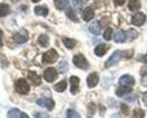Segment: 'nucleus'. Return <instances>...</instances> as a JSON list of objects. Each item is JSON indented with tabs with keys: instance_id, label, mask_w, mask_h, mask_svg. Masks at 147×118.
Instances as JSON below:
<instances>
[{
	"instance_id": "obj_12",
	"label": "nucleus",
	"mask_w": 147,
	"mask_h": 118,
	"mask_svg": "<svg viewBox=\"0 0 147 118\" xmlns=\"http://www.w3.org/2000/svg\"><path fill=\"white\" fill-rule=\"evenodd\" d=\"M108 48H109L108 45H105V44H98V45L95 47L94 53H95V55H97V56H103V55L107 53Z\"/></svg>"
},
{
	"instance_id": "obj_41",
	"label": "nucleus",
	"mask_w": 147,
	"mask_h": 118,
	"mask_svg": "<svg viewBox=\"0 0 147 118\" xmlns=\"http://www.w3.org/2000/svg\"><path fill=\"white\" fill-rule=\"evenodd\" d=\"M113 118H119V115H118V114H115V115H113Z\"/></svg>"
},
{
	"instance_id": "obj_34",
	"label": "nucleus",
	"mask_w": 147,
	"mask_h": 118,
	"mask_svg": "<svg viewBox=\"0 0 147 118\" xmlns=\"http://www.w3.org/2000/svg\"><path fill=\"white\" fill-rule=\"evenodd\" d=\"M121 110H122V113H123V115H126V116H127V115H128V114H129V109H128V107H127V106H126L125 103H122V105H121Z\"/></svg>"
},
{
	"instance_id": "obj_30",
	"label": "nucleus",
	"mask_w": 147,
	"mask_h": 118,
	"mask_svg": "<svg viewBox=\"0 0 147 118\" xmlns=\"http://www.w3.org/2000/svg\"><path fill=\"white\" fill-rule=\"evenodd\" d=\"M73 5L76 10H80L84 7V2L82 0H73Z\"/></svg>"
},
{
	"instance_id": "obj_43",
	"label": "nucleus",
	"mask_w": 147,
	"mask_h": 118,
	"mask_svg": "<svg viewBox=\"0 0 147 118\" xmlns=\"http://www.w3.org/2000/svg\"><path fill=\"white\" fill-rule=\"evenodd\" d=\"M11 1H14V2H17V1H19V0H11Z\"/></svg>"
},
{
	"instance_id": "obj_39",
	"label": "nucleus",
	"mask_w": 147,
	"mask_h": 118,
	"mask_svg": "<svg viewBox=\"0 0 147 118\" xmlns=\"http://www.w3.org/2000/svg\"><path fill=\"white\" fill-rule=\"evenodd\" d=\"M2 37H3V33L0 29V46H2Z\"/></svg>"
},
{
	"instance_id": "obj_27",
	"label": "nucleus",
	"mask_w": 147,
	"mask_h": 118,
	"mask_svg": "<svg viewBox=\"0 0 147 118\" xmlns=\"http://www.w3.org/2000/svg\"><path fill=\"white\" fill-rule=\"evenodd\" d=\"M66 116H67V118H80L79 114L77 111H75L74 109H68L66 113Z\"/></svg>"
},
{
	"instance_id": "obj_21",
	"label": "nucleus",
	"mask_w": 147,
	"mask_h": 118,
	"mask_svg": "<svg viewBox=\"0 0 147 118\" xmlns=\"http://www.w3.org/2000/svg\"><path fill=\"white\" fill-rule=\"evenodd\" d=\"M10 13V8L7 3H0V17H5Z\"/></svg>"
},
{
	"instance_id": "obj_24",
	"label": "nucleus",
	"mask_w": 147,
	"mask_h": 118,
	"mask_svg": "<svg viewBox=\"0 0 147 118\" xmlns=\"http://www.w3.org/2000/svg\"><path fill=\"white\" fill-rule=\"evenodd\" d=\"M38 43L42 47H47L49 45V37L47 35H40L38 37Z\"/></svg>"
},
{
	"instance_id": "obj_36",
	"label": "nucleus",
	"mask_w": 147,
	"mask_h": 118,
	"mask_svg": "<svg viewBox=\"0 0 147 118\" xmlns=\"http://www.w3.org/2000/svg\"><path fill=\"white\" fill-rule=\"evenodd\" d=\"M114 1V3L117 5V6H122L125 2H126V0H113Z\"/></svg>"
},
{
	"instance_id": "obj_6",
	"label": "nucleus",
	"mask_w": 147,
	"mask_h": 118,
	"mask_svg": "<svg viewBox=\"0 0 147 118\" xmlns=\"http://www.w3.org/2000/svg\"><path fill=\"white\" fill-rule=\"evenodd\" d=\"M145 20H146V16H145L143 13H137V14H135V15L132 16L131 23H132L134 25H136V26H142V25L145 23Z\"/></svg>"
},
{
	"instance_id": "obj_19",
	"label": "nucleus",
	"mask_w": 147,
	"mask_h": 118,
	"mask_svg": "<svg viewBox=\"0 0 147 118\" xmlns=\"http://www.w3.org/2000/svg\"><path fill=\"white\" fill-rule=\"evenodd\" d=\"M140 1L139 0H130L129 1V9L131 10V11H137V10H139V8H140Z\"/></svg>"
},
{
	"instance_id": "obj_7",
	"label": "nucleus",
	"mask_w": 147,
	"mask_h": 118,
	"mask_svg": "<svg viewBox=\"0 0 147 118\" xmlns=\"http://www.w3.org/2000/svg\"><path fill=\"white\" fill-rule=\"evenodd\" d=\"M119 82H120V84L122 87H130L131 88L135 84V79L132 78L131 76H129V74H125V76H122L120 78Z\"/></svg>"
},
{
	"instance_id": "obj_3",
	"label": "nucleus",
	"mask_w": 147,
	"mask_h": 118,
	"mask_svg": "<svg viewBox=\"0 0 147 118\" xmlns=\"http://www.w3.org/2000/svg\"><path fill=\"white\" fill-rule=\"evenodd\" d=\"M58 59V53L55 52V50H49L48 52H45L42 56V62L43 63H53Z\"/></svg>"
},
{
	"instance_id": "obj_29",
	"label": "nucleus",
	"mask_w": 147,
	"mask_h": 118,
	"mask_svg": "<svg viewBox=\"0 0 147 118\" xmlns=\"http://www.w3.org/2000/svg\"><path fill=\"white\" fill-rule=\"evenodd\" d=\"M112 34H113V29L111 28V27H108L107 29H105V32H104V34H103V37L105 40H110L112 38Z\"/></svg>"
},
{
	"instance_id": "obj_13",
	"label": "nucleus",
	"mask_w": 147,
	"mask_h": 118,
	"mask_svg": "<svg viewBox=\"0 0 147 118\" xmlns=\"http://www.w3.org/2000/svg\"><path fill=\"white\" fill-rule=\"evenodd\" d=\"M55 6L59 10L69 9V0H55Z\"/></svg>"
},
{
	"instance_id": "obj_26",
	"label": "nucleus",
	"mask_w": 147,
	"mask_h": 118,
	"mask_svg": "<svg viewBox=\"0 0 147 118\" xmlns=\"http://www.w3.org/2000/svg\"><path fill=\"white\" fill-rule=\"evenodd\" d=\"M144 116H145V113L139 108L135 109L132 113V118H144Z\"/></svg>"
},
{
	"instance_id": "obj_31",
	"label": "nucleus",
	"mask_w": 147,
	"mask_h": 118,
	"mask_svg": "<svg viewBox=\"0 0 147 118\" xmlns=\"http://www.w3.org/2000/svg\"><path fill=\"white\" fill-rule=\"evenodd\" d=\"M67 16L73 20V21H78L77 17H76V15L74 14V10L73 9H70V8H69V9H67Z\"/></svg>"
},
{
	"instance_id": "obj_18",
	"label": "nucleus",
	"mask_w": 147,
	"mask_h": 118,
	"mask_svg": "<svg viewBox=\"0 0 147 118\" xmlns=\"http://www.w3.org/2000/svg\"><path fill=\"white\" fill-rule=\"evenodd\" d=\"M28 79L31 80V82L34 84V86H38L41 84V77L35 73V72H30L28 73Z\"/></svg>"
},
{
	"instance_id": "obj_16",
	"label": "nucleus",
	"mask_w": 147,
	"mask_h": 118,
	"mask_svg": "<svg viewBox=\"0 0 147 118\" xmlns=\"http://www.w3.org/2000/svg\"><path fill=\"white\" fill-rule=\"evenodd\" d=\"M132 91V89L130 88V87H120V88H118L117 89V96H119V97H123V96H126V95H128Z\"/></svg>"
},
{
	"instance_id": "obj_28",
	"label": "nucleus",
	"mask_w": 147,
	"mask_h": 118,
	"mask_svg": "<svg viewBox=\"0 0 147 118\" xmlns=\"http://www.w3.org/2000/svg\"><path fill=\"white\" fill-rule=\"evenodd\" d=\"M44 107H47L49 110H52L55 108V101L52 99H44Z\"/></svg>"
},
{
	"instance_id": "obj_8",
	"label": "nucleus",
	"mask_w": 147,
	"mask_h": 118,
	"mask_svg": "<svg viewBox=\"0 0 147 118\" xmlns=\"http://www.w3.org/2000/svg\"><path fill=\"white\" fill-rule=\"evenodd\" d=\"M27 33L24 30V32H19V33H16L14 35V40L17 43V44H24L27 42Z\"/></svg>"
},
{
	"instance_id": "obj_15",
	"label": "nucleus",
	"mask_w": 147,
	"mask_h": 118,
	"mask_svg": "<svg viewBox=\"0 0 147 118\" xmlns=\"http://www.w3.org/2000/svg\"><path fill=\"white\" fill-rule=\"evenodd\" d=\"M34 13L36 14L37 16H43V17H45V16H48V14H49V9L45 7V6H37L34 8Z\"/></svg>"
},
{
	"instance_id": "obj_38",
	"label": "nucleus",
	"mask_w": 147,
	"mask_h": 118,
	"mask_svg": "<svg viewBox=\"0 0 147 118\" xmlns=\"http://www.w3.org/2000/svg\"><path fill=\"white\" fill-rule=\"evenodd\" d=\"M143 102L145 103V106H147V92L143 95Z\"/></svg>"
},
{
	"instance_id": "obj_35",
	"label": "nucleus",
	"mask_w": 147,
	"mask_h": 118,
	"mask_svg": "<svg viewBox=\"0 0 147 118\" xmlns=\"http://www.w3.org/2000/svg\"><path fill=\"white\" fill-rule=\"evenodd\" d=\"M142 86H144V87H147V73L145 74H143V77H142Z\"/></svg>"
},
{
	"instance_id": "obj_4",
	"label": "nucleus",
	"mask_w": 147,
	"mask_h": 118,
	"mask_svg": "<svg viewBox=\"0 0 147 118\" xmlns=\"http://www.w3.org/2000/svg\"><path fill=\"white\" fill-rule=\"evenodd\" d=\"M121 54H122V52L121 51H115L112 55H111L109 60L105 62V64H104V66L105 68H110L112 65H114V64H117L118 62H119V60L121 58Z\"/></svg>"
},
{
	"instance_id": "obj_20",
	"label": "nucleus",
	"mask_w": 147,
	"mask_h": 118,
	"mask_svg": "<svg viewBox=\"0 0 147 118\" xmlns=\"http://www.w3.org/2000/svg\"><path fill=\"white\" fill-rule=\"evenodd\" d=\"M66 88H67V81L66 80H62V81L58 82L55 86V90L58 92H63L66 90Z\"/></svg>"
},
{
	"instance_id": "obj_9",
	"label": "nucleus",
	"mask_w": 147,
	"mask_h": 118,
	"mask_svg": "<svg viewBox=\"0 0 147 118\" xmlns=\"http://www.w3.org/2000/svg\"><path fill=\"white\" fill-rule=\"evenodd\" d=\"M70 86H71V87H70L71 93H73V95H76V93L78 92V90H79V78L73 76V77L70 78Z\"/></svg>"
},
{
	"instance_id": "obj_23",
	"label": "nucleus",
	"mask_w": 147,
	"mask_h": 118,
	"mask_svg": "<svg viewBox=\"0 0 147 118\" xmlns=\"http://www.w3.org/2000/svg\"><path fill=\"white\" fill-rule=\"evenodd\" d=\"M7 118H20V111L17 108L10 109L7 114Z\"/></svg>"
},
{
	"instance_id": "obj_11",
	"label": "nucleus",
	"mask_w": 147,
	"mask_h": 118,
	"mask_svg": "<svg viewBox=\"0 0 147 118\" xmlns=\"http://www.w3.org/2000/svg\"><path fill=\"white\" fill-rule=\"evenodd\" d=\"M82 15H83V19L85 20V21H90L94 17V10L91 7H85L83 9V14Z\"/></svg>"
},
{
	"instance_id": "obj_1",
	"label": "nucleus",
	"mask_w": 147,
	"mask_h": 118,
	"mask_svg": "<svg viewBox=\"0 0 147 118\" xmlns=\"http://www.w3.org/2000/svg\"><path fill=\"white\" fill-rule=\"evenodd\" d=\"M15 89L20 95H26L30 91V86L24 79H18L15 83Z\"/></svg>"
},
{
	"instance_id": "obj_10",
	"label": "nucleus",
	"mask_w": 147,
	"mask_h": 118,
	"mask_svg": "<svg viewBox=\"0 0 147 118\" xmlns=\"http://www.w3.org/2000/svg\"><path fill=\"white\" fill-rule=\"evenodd\" d=\"M87 86L90 87V88H94L97 83H98V76H97V73H95V72H93L91 73L88 77H87Z\"/></svg>"
},
{
	"instance_id": "obj_40",
	"label": "nucleus",
	"mask_w": 147,
	"mask_h": 118,
	"mask_svg": "<svg viewBox=\"0 0 147 118\" xmlns=\"http://www.w3.org/2000/svg\"><path fill=\"white\" fill-rule=\"evenodd\" d=\"M20 118H30V117H28L27 114H25V113H20Z\"/></svg>"
},
{
	"instance_id": "obj_22",
	"label": "nucleus",
	"mask_w": 147,
	"mask_h": 118,
	"mask_svg": "<svg viewBox=\"0 0 147 118\" xmlns=\"http://www.w3.org/2000/svg\"><path fill=\"white\" fill-rule=\"evenodd\" d=\"M62 42H63L65 46H66L67 48H69V50L74 48V47L76 46V44H77V42H76L75 39H73V38H67V37L62 38Z\"/></svg>"
},
{
	"instance_id": "obj_17",
	"label": "nucleus",
	"mask_w": 147,
	"mask_h": 118,
	"mask_svg": "<svg viewBox=\"0 0 147 118\" xmlns=\"http://www.w3.org/2000/svg\"><path fill=\"white\" fill-rule=\"evenodd\" d=\"M126 37H127V33L120 29V30L117 32V34H115V36H114V40H115L117 43H123V42L127 39Z\"/></svg>"
},
{
	"instance_id": "obj_32",
	"label": "nucleus",
	"mask_w": 147,
	"mask_h": 118,
	"mask_svg": "<svg viewBox=\"0 0 147 118\" xmlns=\"http://www.w3.org/2000/svg\"><path fill=\"white\" fill-rule=\"evenodd\" d=\"M127 35H128L129 37H130V39H135L136 37H137V32L136 30H132V29H130V30H128V33H127Z\"/></svg>"
},
{
	"instance_id": "obj_2",
	"label": "nucleus",
	"mask_w": 147,
	"mask_h": 118,
	"mask_svg": "<svg viewBox=\"0 0 147 118\" xmlns=\"http://www.w3.org/2000/svg\"><path fill=\"white\" fill-rule=\"evenodd\" d=\"M73 63L77 66V68L83 69V70H86V69H88V66H90L87 60L85 59V56L82 55V54H77V55H75L73 59Z\"/></svg>"
},
{
	"instance_id": "obj_25",
	"label": "nucleus",
	"mask_w": 147,
	"mask_h": 118,
	"mask_svg": "<svg viewBox=\"0 0 147 118\" xmlns=\"http://www.w3.org/2000/svg\"><path fill=\"white\" fill-rule=\"evenodd\" d=\"M58 69H59V72H60V73H66V72L68 71V63H67L66 61H61V62L59 63Z\"/></svg>"
},
{
	"instance_id": "obj_5",
	"label": "nucleus",
	"mask_w": 147,
	"mask_h": 118,
	"mask_svg": "<svg viewBox=\"0 0 147 118\" xmlns=\"http://www.w3.org/2000/svg\"><path fill=\"white\" fill-rule=\"evenodd\" d=\"M44 79H45V81H48V82H53L57 77H58V72H57V70H55V68H48L45 71H44Z\"/></svg>"
},
{
	"instance_id": "obj_42",
	"label": "nucleus",
	"mask_w": 147,
	"mask_h": 118,
	"mask_svg": "<svg viewBox=\"0 0 147 118\" xmlns=\"http://www.w3.org/2000/svg\"><path fill=\"white\" fill-rule=\"evenodd\" d=\"M32 1H33V2H38L40 0H32Z\"/></svg>"
},
{
	"instance_id": "obj_33",
	"label": "nucleus",
	"mask_w": 147,
	"mask_h": 118,
	"mask_svg": "<svg viewBox=\"0 0 147 118\" xmlns=\"http://www.w3.org/2000/svg\"><path fill=\"white\" fill-rule=\"evenodd\" d=\"M35 118H49V115L47 114V113H43V111H41V113H37Z\"/></svg>"
},
{
	"instance_id": "obj_37",
	"label": "nucleus",
	"mask_w": 147,
	"mask_h": 118,
	"mask_svg": "<svg viewBox=\"0 0 147 118\" xmlns=\"http://www.w3.org/2000/svg\"><path fill=\"white\" fill-rule=\"evenodd\" d=\"M36 103L41 107H44V99H38L36 101Z\"/></svg>"
},
{
	"instance_id": "obj_14",
	"label": "nucleus",
	"mask_w": 147,
	"mask_h": 118,
	"mask_svg": "<svg viewBox=\"0 0 147 118\" xmlns=\"http://www.w3.org/2000/svg\"><path fill=\"white\" fill-rule=\"evenodd\" d=\"M90 32L92 33L93 35H95V36L101 34V25H100L98 21H94V23H92L90 25Z\"/></svg>"
}]
</instances>
